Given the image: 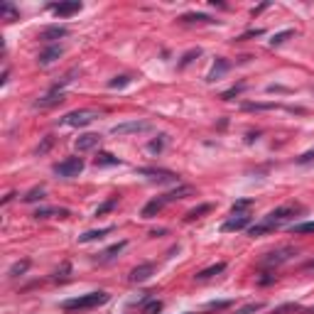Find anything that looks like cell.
<instances>
[{"label": "cell", "mask_w": 314, "mask_h": 314, "mask_svg": "<svg viewBox=\"0 0 314 314\" xmlns=\"http://www.w3.org/2000/svg\"><path fill=\"white\" fill-rule=\"evenodd\" d=\"M113 233V226H106V229H98V231H86L83 236H79V243H89V241H98L103 236Z\"/></svg>", "instance_id": "d6986e66"}, {"label": "cell", "mask_w": 314, "mask_h": 314, "mask_svg": "<svg viewBox=\"0 0 314 314\" xmlns=\"http://www.w3.org/2000/svg\"><path fill=\"white\" fill-rule=\"evenodd\" d=\"M295 255V248H277V250H273V253H268L265 258L260 260V265H265V268H275V265H282V263H287V260Z\"/></svg>", "instance_id": "8992f818"}, {"label": "cell", "mask_w": 314, "mask_h": 314, "mask_svg": "<svg viewBox=\"0 0 314 314\" xmlns=\"http://www.w3.org/2000/svg\"><path fill=\"white\" fill-rule=\"evenodd\" d=\"M253 204V202H250V199H241V202H236V204H233V214H241V211H243V209H248V206Z\"/></svg>", "instance_id": "e575fe53"}, {"label": "cell", "mask_w": 314, "mask_h": 314, "mask_svg": "<svg viewBox=\"0 0 314 314\" xmlns=\"http://www.w3.org/2000/svg\"><path fill=\"white\" fill-rule=\"evenodd\" d=\"M137 175L148 177L150 182H155V184H179V177L175 175V172H169V169H157V167H142V169H137Z\"/></svg>", "instance_id": "5b68a950"}, {"label": "cell", "mask_w": 314, "mask_h": 314, "mask_svg": "<svg viewBox=\"0 0 314 314\" xmlns=\"http://www.w3.org/2000/svg\"><path fill=\"white\" fill-rule=\"evenodd\" d=\"M98 142H101V135H98V133H83V135L76 137L74 148L79 152H89V150H94Z\"/></svg>", "instance_id": "30bf717a"}, {"label": "cell", "mask_w": 314, "mask_h": 314, "mask_svg": "<svg viewBox=\"0 0 314 314\" xmlns=\"http://www.w3.org/2000/svg\"><path fill=\"white\" fill-rule=\"evenodd\" d=\"M123 248H125V241H118V243H116V246L106 248V250H103V253H101V255H98V260H110V258H116V255H118V253H121V250H123Z\"/></svg>", "instance_id": "7402d4cb"}, {"label": "cell", "mask_w": 314, "mask_h": 314, "mask_svg": "<svg viewBox=\"0 0 314 314\" xmlns=\"http://www.w3.org/2000/svg\"><path fill=\"white\" fill-rule=\"evenodd\" d=\"M229 67H231V64H229L226 59H216L214 67H211V71L206 74V81H216V79H221V76L229 71Z\"/></svg>", "instance_id": "9a60e30c"}, {"label": "cell", "mask_w": 314, "mask_h": 314, "mask_svg": "<svg viewBox=\"0 0 314 314\" xmlns=\"http://www.w3.org/2000/svg\"><path fill=\"white\" fill-rule=\"evenodd\" d=\"M155 273V268H152L150 263H145V265H137L135 270L130 273V282H145L150 275Z\"/></svg>", "instance_id": "2e32d148"}, {"label": "cell", "mask_w": 314, "mask_h": 314, "mask_svg": "<svg viewBox=\"0 0 314 314\" xmlns=\"http://www.w3.org/2000/svg\"><path fill=\"white\" fill-rule=\"evenodd\" d=\"M307 268H314V260H312V263H307Z\"/></svg>", "instance_id": "ab89813d"}, {"label": "cell", "mask_w": 314, "mask_h": 314, "mask_svg": "<svg viewBox=\"0 0 314 314\" xmlns=\"http://www.w3.org/2000/svg\"><path fill=\"white\" fill-rule=\"evenodd\" d=\"M226 270V263H214V265H209L204 270H199L196 273V280H209V277H214V275H221Z\"/></svg>", "instance_id": "e0dca14e"}, {"label": "cell", "mask_w": 314, "mask_h": 314, "mask_svg": "<svg viewBox=\"0 0 314 314\" xmlns=\"http://www.w3.org/2000/svg\"><path fill=\"white\" fill-rule=\"evenodd\" d=\"M297 214H302V206L300 204H285V206H277V209H273L268 216H265V221L263 223H268L270 229H277V226H282L285 221H292Z\"/></svg>", "instance_id": "7a4b0ae2"}, {"label": "cell", "mask_w": 314, "mask_h": 314, "mask_svg": "<svg viewBox=\"0 0 314 314\" xmlns=\"http://www.w3.org/2000/svg\"><path fill=\"white\" fill-rule=\"evenodd\" d=\"M116 164H121V160L113 157L110 152H101V155L96 157V167H116Z\"/></svg>", "instance_id": "ffe728a7"}, {"label": "cell", "mask_w": 314, "mask_h": 314, "mask_svg": "<svg viewBox=\"0 0 314 314\" xmlns=\"http://www.w3.org/2000/svg\"><path fill=\"white\" fill-rule=\"evenodd\" d=\"M162 312V302L160 300H152L145 304V309H142V314H160Z\"/></svg>", "instance_id": "4316f807"}, {"label": "cell", "mask_w": 314, "mask_h": 314, "mask_svg": "<svg viewBox=\"0 0 314 314\" xmlns=\"http://www.w3.org/2000/svg\"><path fill=\"white\" fill-rule=\"evenodd\" d=\"M189 314H191V312H189Z\"/></svg>", "instance_id": "60d3db41"}, {"label": "cell", "mask_w": 314, "mask_h": 314, "mask_svg": "<svg viewBox=\"0 0 314 314\" xmlns=\"http://www.w3.org/2000/svg\"><path fill=\"white\" fill-rule=\"evenodd\" d=\"M167 204H169V199H167V194H162V196H157V199L148 202L140 216H142V219H152V216H157V214H160V211H162Z\"/></svg>", "instance_id": "9c48e42d"}, {"label": "cell", "mask_w": 314, "mask_h": 314, "mask_svg": "<svg viewBox=\"0 0 314 314\" xmlns=\"http://www.w3.org/2000/svg\"><path fill=\"white\" fill-rule=\"evenodd\" d=\"M81 172H83V160L81 157H67V160H62V162L54 164L56 177L71 179V177H79Z\"/></svg>", "instance_id": "277c9868"}, {"label": "cell", "mask_w": 314, "mask_h": 314, "mask_svg": "<svg viewBox=\"0 0 314 314\" xmlns=\"http://www.w3.org/2000/svg\"><path fill=\"white\" fill-rule=\"evenodd\" d=\"M37 219H52V216H59V219H67L69 211L67 209H49V206H44V209H37V214H35Z\"/></svg>", "instance_id": "ac0fdd59"}, {"label": "cell", "mask_w": 314, "mask_h": 314, "mask_svg": "<svg viewBox=\"0 0 314 314\" xmlns=\"http://www.w3.org/2000/svg\"><path fill=\"white\" fill-rule=\"evenodd\" d=\"M287 312H302L300 304H285V307H277V309H273L270 314H287Z\"/></svg>", "instance_id": "1f68e13d"}, {"label": "cell", "mask_w": 314, "mask_h": 314, "mask_svg": "<svg viewBox=\"0 0 314 314\" xmlns=\"http://www.w3.org/2000/svg\"><path fill=\"white\" fill-rule=\"evenodd\" d=\"M106 302H108V292L98 290V292H89V295L62 302V309H67V312H81V309H94L98 304H106Z\"/></svg>", "instance_id": "6da1fadb"}, {"label": "cell", "mask_w": 314, "mask_h": 314, "mask_svg": "<svg viewBox=\"0 0 314 314\" xmlns=\"http://www.w3.org/2000/svg\"><path fill=\"white\" fill-rule=\"evenodd\" d=\"M263 309V302H250V304H246V307H241L236 314H255Z\"/></svg>", "instance_id": "83f0119b"}, {"label": "cell", "mask_w": 314, "mask_h": 314, "mask_svg": "<svg viewBox=\"0 0 314 314\" xmlns=\"http://www.w3.org/2000/svg\"><path fill=\"white\" fill-rule=\"evenodd\" d=\"M128 83H130V79H128V76H116L108 86H110V89H123V86H128Z\"/></svg>", "instance_id": "836d02e7"}, {"label": "cell", "mask_w": 314, "mask_h": 314, "mask_svg": "<svg viewBox=\"0 0 314 314\" xmlns=\"http://www.w3.org/2000/svg\"><path fill=\"white\" fill-rule=\"evenodd\" d=\"M231 302H209V309H226Z\"/></svg>", "instance_id": "74e56055"}, {"label": "cell", "mask_w": 314, "mask_h": 314, "mask_svg": "<svg viewBox=\"0 0 314 314\" xmlns=\"http://www.w3.org/2000/svg\"><path fill=\"white\" fill-rule=\"evenodd\" d=\"M199 54H202L199 49H191L189 54H184V59H182V67H187V64H189L191 59H194V56H199Z\"/></svg>", "instance_id": "8d00e7d4"}, {"label": "cell", "mask_w": 314, "mask_h": 314, "mask_svg": "<svg viewBox=\"0 0 314 314\" xmlns=\"http://www.w3.org/2000/svg\"><path fill=\"white\" fill-rule=\"evenodd\" d=\"M0 15H3V20H8V22H13V20H17L20 15H17V10H15L10 3H0Z\"/></svg>", "instance_id": "603a6c76"}, {"label": "cell", "mask_w": 314, "mask_h": 314, "mask_svg": "<svg viewBox=\"0 0 314 314\" xmlns=\"http://www.w3.org/2000/svg\"><path fill=\"white\" fill-rule=\"evenodd\" d=\"M292 233H314V221H307V223H297V226H292Z\"/></svg>", "instance_id": "f546056e"}, {"label": "cell", "mask_w": 314, "mask_h": 314, "mask_svg": "<svg viewBox=\"0 0 314 314\" xmlns=\"http://www.w3.org/2000/svg\"><path fill=\"white\" fill-rule=\"evenodd\" d=\"M292 35H295L292 30H282V32H277V35H273V40H270V44H273V47H280V44H282V42H285L287 37H292Z\"/></svg>", "instance_id": "d4e9b609"}, {"label": "cell", "mask_w": 314, "mask_h": 314, "mask_svg": "<svg viewBox=\"0 0 314 314\" xmlns=\"http://www.w3.org/2000/svg\"><path fill=\"white\" fill-rule=\"evenodd\" d=\"M209 211H211V204H202V206H196V209H191L189 214H187V221L199 219L202 214H209Z\"/></svg>", "instance_id": "cb8c5ba5"}, {"label": "cell", "mask_w": 314, "mask_h": 314, "mask_svg": "<svg viewBox=\"0 0 314 314\" xmlns=\"http://www.w3.org/2000/svg\"><path fill=\"white\" fill-rule=\"evenodd\" d=\"M67 35H69V30L64 27V25H52V27L42 30L40 40H44V42H52V40H59V37H67Z\"/></svg>", "instance_id": "4fadbf2b"}, {"label": "cell", "mask_w": 314, "mask_h": 314, "mask_svg": "<svg viewBox=\"0 0 314 314\" xmlns=\"http://www.w3.org/2000/svg\"><path fill=\"white\" fill-rule=\"evenodd\" d=\"M312 160H314V150H309V152H304V155H302V157L297 160V162L304 164V162H312Z\"/></svg>", "instance_id": "f35d334b"}, {"label": "cell", "mask_w": 314, "mask_h": 314, "mask_svg": "<svg viewBox=\"0 0 314 314\" xmlns=\"http://www.w3.org/2000/svg\"><path fill=\"white\" fill-rule=\"evenodd\" d=\"M248 223H250V216H248V214H233L229 221H223L221 231H223V233L243 231V229H248Z\"/></svg>", "instance_id": "ba28073f"}, {"label": "cell", "mask_w": 314, "mask_h": 314, "mask_svg": "<svg viewBox=\"0 0 314 314\" xmlns=\"http://www.w3.org/2000/svg\"><path fill=\"white\" fill-rule=\"evenodd\" d=\"M62 54H64V49H62L59 44H54V47H47V49L40 54V59H37V62H40L42 67H49V64H52V62H56Z\"/></svg>", "instance_id": "7c38bea8"}, {"label": "cell", "mask_w": 314, "mask_h": 314, "mask_svg": "<svg viewBox=\"0 0 314 314\" xmlns=\"http://www.w3.org/2000/svg\"><path fill=\"white\" fill-rule=\"evenodd\" d=\"M182 22H206V25H211V22H216L214 17H209V15H202V13H191V15H182L179 17Z\"/></svg>", "instance_id": "44dd1931"}, {"label": "cell", "mask_w": 314, "mask_h": 314, "mask_svg": "<svg viewBox=\"0 0 314 314\" xmlns=\"http://www.w3.org/2000/svg\"><path fill=\"white\" fill-rule=\"evenodd\" d=\"M52 10H54L59 17H69V15L79 13L81 10V3L79 0H69V3H54L52 5Z\"/></svg>", "instance_id": "8fae6325"}, {"label": "cell", "mask_w": 314, "mask_h": 314, "mask_svg": "<svg viewBox=\"0 0 314 314\" xmlns=\"http://www.w3.org/2000/svg\"><path fill=\"white\" fill-rule=\"evenodd\" d=\"M96 118H98V113H96V110L81 108V110H71V113H67L64 118H59V123L69 125V128H83V125L94 123Z\"/></svg>", "instance_id": "3957f363"}, {"label": "cell", "mask_w": 314, "mask_h": 314, "mask_svg": "<svg viewBox=\"0 0 314 314\" xmlns=\"http://www.w3.org/2000/svg\"><path fill=\"white\" fill-rule=\"evenodd\" d=\"M42 196H44V189H42V187H37V189H32V191H27V194H25V196H22V202H37V199H42Z\"/></svg>", "instance_id": "f1b7e54d"}, {"label": "cell", "mask_w": 314, "mask_h": 314, "mask_svg": "<svg viewBox=\"0 0 314 314\" xmlns=\"http://www.w3.org/2000/svg\"><path fill=\"white\" fill-rule=\"evenodd\" d=\"M30 268V260H20V263H15L13 268H10V277H17V275H22L25 270Z\"/></svg>", "instance_id": "484cf974"}, {"label": "cell", "mask_w": 314, "mask_h": 314, "mask_svg": "<svg viewBox=\"0 0 314 314\" xmlns=\"http://www.w3.org/2000/svg\"><path fill=\"white\" fill-rule=\"evenodd\" d=\"M164 148V135H160V140H152L150 145H148V150L150 152H160Z\"/></svg>", "instance_id": "d590c367"}, {"label": "cell", "mask_w": 314, "mask_h": 314, "mask_svg": "<svg viewBox=\"0 0 314 314\" xmlns=\"http://www.w3.org/2000/svg\"><path fill=\"white\" fill-rule=\"evenodd\" d=\"M268 231H273L268 223H258V226H250L248 229V236H263V233H268Z\"/></svg>", "instance_id": "4dcf8cb0"}, {"label": "cell", "mask_w": 314, "mask_h": 314, "mask_svg": "<svg viewBox=\"0 0 314 314\" xmlns=\"http://www.w3.org/2000/svg\"><path fill=\"white\" fill-rule=\"evenodd\" d=\"M62 101H64V91H49V94L44 96V98H40L35 106H37V108H52V106L62 103Z\"/></svg>", "instance_id": "5bb4252c"}, {"label": "cell", "mask_w": 314, "mask_h": 314, "mask_svg": "<svg viewBox=\"0 0 314 314\" xmlns=\"http://www.w3.org/2000/svg\"><path fill=\"white\" fill-rule=\"evenodd\" d=\"M152 125L148 121H130V123H118L110 128V133L113 135H130V133H145V130H150Z\"/></svg>", "instance_id": "52a82bcc"}, {"label": "cell", "mask_w": 314, "mask_h": 314, "mask_svg": "<svg viewBox=\"0 0 314 314\" xmlns=\"http://www.w3.org/2000/svg\"><path fill=\"white\" fill-rule=\"evenodd\" d=\"M116 204H118V199H108L103 206H98V209H96V216H103V214H106V211H110Z\"/></svg>", "instance_id": "d6a6232c"}]
</instances>
